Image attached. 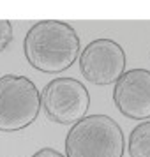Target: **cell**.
I'll return each instance as SVG.
<instances>
[{
    "instance_id": "52a82bcc",
    "label": "cell",
    "mask_w": 150,
    "mask_h": 157,
    "mask_svg": "<svg viewBox=\"0 0 150 157\" xmlns=\"http://www.w3.org/2000/svg\"><path fill=\"white\" fill-rule=\"evenodd\" d=\"M127 152L131 157H150V120L138 124L131 131Z\"/></svg>"
},
{
    "instance_id": "9c48e42d",
    "label": "cell",
    "mask_w": 150,
    "mask_h": 157,
    "mask_svg": "<svg viewBox=\"0 0 150 157\" xmlns=\"http://www.w3.org/2000/svg\"><path fill=\"white\" fill-rule=\"evenodd\" d=\"M32 157H65V155H62L60 152H57V150H53V148H41V150H37L36 154Z\"/></svg>"
},
{
    "instance_id": "7a4b0ae2",
    "label": "cell",
    "mask_w": 150,
    "mask_h": 157,
    "mask_svg": "<svg viewBox=\"0 0 150 157\" xmlns=\"http://www.w3.org/2000/svg\"><path fill=\"white\" fill-rule=\"evenodd\" d=\"M65 157H124V132L108 115H88L65 136Z\"/></svg>"
},
{
    "instance_id": "3957f363",
    "label": "cell",
    "mask_w": 150,
    "mask_h": 157,
    "mask_svg": "<svg viewBox=\"0 0 150 157\" xmlns=\"http://www.w3.org/2000/svg\"><path fill=\"white\" fill-rule=\"evenodd\" d=\"M41 94L27 76L0 78V131L14 132L34 124L41 111Z\"/></svg>"
},
{
    "instance_id": "277c9868",
    "label": "cell",
    "mask_w": 150,
    "mask_h": 157,
    "mask_svg": "<svg viewBox=\"0 0 150 157\" xmlns=\"http://www.w3.org/2000/svg\"><path fill=\"white\" fill-rule=\"evenodd\" d=\"M41 102L46 117L55 124H76L87 117L90 95L87 86L74 78H55L44 86Z\"/></svg>"
},
{
    "instance_id": "ba28073f",
    "label": "cell",
    "mask_w": 150,
    "mask_h": 157,
    "mask_svg": "<svg viewBox=\"0 0 150 157\" xmlns=\"http://www.w3.org/2000/svg\"><path fill=\"white\" fill-rule=\"evenodd\" d=\"M13 41V23L9 20H0V53Z\"/></svg>"
},
{
    "instance_id": "6da1fadb",
    "label": "cell",
    "mask_w": 150,
    "mask_h": 157,
    "mask_svg": "<svg viewBox=\"0 0 150 157\" xmlns=\"http://www.w3.org/2000/svg\"><path fill=\"white\" fill-rule=\"evenodd\" d=\"M29 64L41 72H62L79 57V37L69 23L43 20L32 25L23 41Z\"/></svg>"
},
{
    "instance_id": "5b68a950",
    "label": "cell",
    "mask_w": 150,
    "mask_h": 157,
    "mask_svg": "<svg viewBox=\"0 0 150 157\" xmlns=\"http://www.w3.org/2000/svg\"><path fill=\"white\" fill-rule=\"evenodd\" d=\"M125 64L124 48L111 39H94L79 53V71L94 85L117 83L125 72Z\"/></svg>"
},
{
    "instance_id": "8992f818",
    "label": "cell",
    "mask_w": 150,
    "mask_h": 157,
    "mask_svg": "<svg viewBox=\"0 0 150 157\" xmlns=\"http://www.w3.org/2000/svg\"><path fill=\"white\" fill-rule=\"evenodd\" d=\"M113 102L122 115L133 120L150 118V71L131 69L115 83Z\"/></svg>"
}]
</instances>
